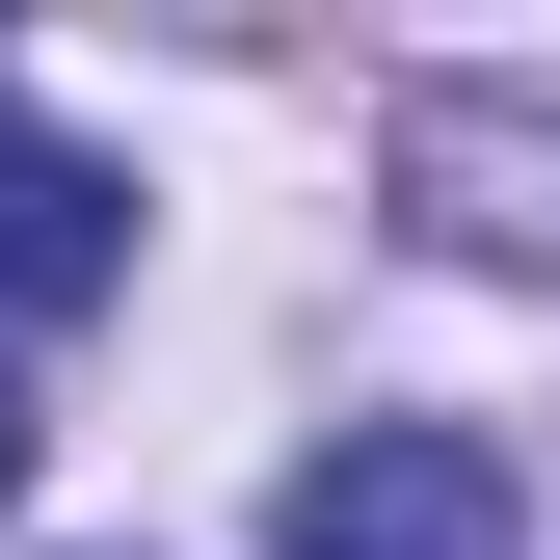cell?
<instances>
[{
    "mask_svg": "<svg viewBox=\"0 0 560 560\" xmlns=\"http://www.w3.org/2000/svg\"><path fill=\"white\" fill-rule=\"evenodd\" d=\"M267 560H534V508H508L480 428H347V454H294Z\"/></svg>",
    "mask_w": 560,
    "mask_h": 560,
    "instance_id": "6da1fadb",
    "label": "cell"
},
{
    "mask_svg": "<svg viewBox=\"0 0 560 560\" xmlns=\"http://www.w3.org/2000/svg\"><path fill=\"white\" fill-rule=\"evenodd\" d=\"M107 267H133V187L54 161V133H0V320H81Z\"/></svg>",
    "mask_w": 560,
    "mask_h": 560,
    "instance_id": "7a4b0ae2",
    "label": "cell"
},
{
    "mask_svg": "<svg viewBox=\"0 0 560 560\" xmlns=\"http://www.w3.org/2000/svg\"><path fill=\"white\" fill-rule=\"evenodd\" d=\"M0 508H27V400H0Z\"/></svg>",
    "mask_w": 560,
    "mask_h": 560,
    "instance_id": "3957f363",
    "label": "cell"
}]
</instances>
